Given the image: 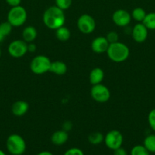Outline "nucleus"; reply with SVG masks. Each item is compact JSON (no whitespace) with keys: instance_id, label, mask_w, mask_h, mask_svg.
Here are the masks:
<instances>
[{"instance_id":"obj_1","label":"nucleus","mask_w":155,"mask_h":155,"mask_svg":"<svg viewBox=\"0 0 155 155\" xmlns=\"http://www.w3.org/2000/svg\"><path fill=\"white\" fill-rule=\"evenodd\" d=\"M43 21L47 28L56 30L64 26L65 22V11L62 10L56 5L47 8L43 15Z\"/></svg>"},{"instance_id":"obj_2","label":"nucleus","mask_w":155,"mask_h":155,"mask_svg":"<svg viewBox=\"0 0 155 155\" xmlns=\"http://www.w3.org/2000/svg\"><path fill=\"white\" fill-rule=\"evenodd\" d=\"M108 58L115 63H122L129 58L130 51L127 45L121 42H116L109 44L106 51Z\"/></svg>"},{"instance_id":"obj_3","label":"nucleus","mask_w":155,"mask_h":155,"mask_svg":"<svg viewBox=\"0 0 155 155\" xmlns=\"http://www.w3.org/2000/svg\"><path fill=\"white\" fill-rule=\"evenodd\" d=\"M25 140L18 134H12L6 139V148L12 155H22L25 152Z\"/></svg>"},{"instance_id":"obj_4","label":"nucleus","mask_w":155,"mask_h":155,"mask_svg":"<svg viewBox=\"0 0 155 155\" xmlns=\"http://www.w3.org/2000/svg\"><path fill=\"white\" fill-rule=\"evenodd\" d=\"M27 19V12L21 5L11 7L7 15V21L14 27H21Z\"/></svg>"},{"instance_id":"obj_5","label":"nucleus","mask_w":155,"mask_h":155,"mask_svg":"<svg viewBox=\"0 0 155 155\" xmlns=\"http://www.w3.org/2000/svg\"><path fill=\"white\" fill-rule=\"evenodd\" d=\"M51 61L46 55H36L32 58L30 64V69L34 74L41 75L50 71Z\"/></svg>"},{"instance_id":"obj_6","label":"nucleus","mask_w":155,"mask_h":155,"mask_svg":"<svg viewBox=\"0 0 155 155\" xmlns=\"http://www.w3.org/2000/svg\"><path fill=\"white\" fill-rule=\"evenodd\" d=\"M77 27L81 33L84 34H90L95 30L96 21L91 15L83 14L78 19Z\"/></svg>"},{"instance_id":"obj_7","label":"nucleus","mask_w":155,"mask_h":155,"mask_svg":"<svg viewBox=\"0 0 155 155\" xmlns=\"http://www.w3.org/2000/svg\"><path fill=\"white\" fill-rule=\"evenodd\" d=\"M91 98L98 103H106L111 96L110 91L102 83L94 85L91 89Z\"/></svg>"},{"instance_id":"obj_8","label":"nucleus","mask_w":155,"mask_h":155,"mask_svg":"<svg viewBox=\"0 0 155 155\" xmlns=\"http://www.w3.org/2000/svg\"><path fill=\"white\" fill-rule=\"evenodd\" d=\"M103 142L108 148L114 151L116 148L122 147L123 143V136L119 130H110L105 135Z\"/></svg>"},{"instance_id":"obj_9","label":"nucleus","mask_w":155,"mask_h":155,"mask_svg":"<svg viewBox=\"0 0 155 155\" xmlns=\"http://www.w3.org/2000/svg\"><path fill=\"white\" fill-rule=\"evenodd\" d=\"M9 55L15 58H19L25 55L27 52V43L23 39H15L11 42L8 46Z\"/></svg>"},{"instance_id":"obj_10","label":"nucleus","mask_w":155,"mask_h":155,"mask_svg":"<svg viewBox=\"0 0 155 155\" xmlns=\"http://www.w3.org/2000/svg\"><path fill=\"white\" fill-rule=\"evenodd\" d=\"M132 19L131 14L128 11L122 8L115 10L112 15V21L118 27H128L131 23Z\"/></svg>"},{"instance_id":"obj_11","label":"nucleus","mask_w":155,"mask_h":155,"mask_svg":"<svg viewBox=\"0 0 155 155\" xmlns=\"http://www.w3.org/2000/svg\"><path fill=\"white\" fill-rule=\"evenodd\" d=\"M131 34H132V37L135 42H138V43H142V42H145L147 39L148 30L142 23H138L132 29Z\"/></svg>"},{"instance_id":"obj_12","label":"nucleus","mask_w":155,"mask_h":155,"mask_svg":"<svg viewBox=\"0 0 155 155\" xmlns=\"http://www.w3.org/2000/svg\"><path fill=\"white\" fill-rule=\"evenodd\" d=\"M109 43L105 36H97L91 42V49L94 53L102 54L106 52Z\"/></svg>"},{"instance_id":"obj_13","label":"nucleus","mask_w":155,"mask_h":155,"mask_svg":"<svg viewBox=\"0 0 155 155\" xmlns=\"http://www.w3.org/2000/svg\"><path fill=\"white\" fill-rule=\"evenodd\" d=\"M12 113L16 117H22L27 114L29 110V104L25 101L19 100L12 104Z\"/></svg>"},{"instance_id":"obj_14","label":"nucleus","mask_w":155,"mask_h":155,"mask_svg":"<svg viewBox=\"0 0 155 155\" xmlns=\"http://www.w3.org/2000/svg\"><path fill=\"white\" fill-rule=\"evenodd\" d=\"M50 140H51L52 143L56 146L63 145L68 140V132L63 130H57L52 134Z\"/></svg>"},{"instance_id":"obj_15","label":"nucleus","mask_w":155,"mask_h":155,"mask_svg":"<svg viewBox=\"0 0 155 155\" xmlns=\"http://www.w3.org/2000/svg\"><path fill=\"white\" fill-rule=\"evenodd\" d=\"M67 70H68V68H67L66 64L62 61H54L51 62L50 72L53 73L56 75H64L66 74Z\"/></svg>"},{"instance_id":"obj_16","label":"nucleus","mask_w":155,"mask_h":155,"mask_svg":"<svg viewBox=\"0 0 155 155\" xmlns=\"http://www.w3.org/2000/svg\"><path fill=\"white\" fill-rule=\"evenodd\" d=\"M37 37V30L33 26L24 27L22 31V39L27 43L33 42Z\"/></svg>"},{"instance_id":"obj_17","label":"nucleus","mask_w":155,"mask_h":155,"mask_svg":"<svg viewBox=\"0 0 155 155\" xmlns=\"http://www.w3.org/2000/svg\"><path fill=\"white\" fill-rule=\"evenodd\" d=\"M104 79V72L100 68H95L91 71L89 75V81L92 86L100 84Z\"/></svg>"},{"instance_id":"obj_18","label":"nucleus","mask_w":155,"mask_h":155,"mask_svg":"<svg viewBox=\"0 0 155 155\" xmlns=\"http://www.w3.org/2000/svg\"><path fill=\"white\" fill-rule=\"evenodd\" d=\"M56 37L61 42H66L71 37V31L68 27L62 26L56 30Z\"/></svg>"},{"instance_id":"obj_19","label":"nucleus","mask_w":155,"mask_h":155,"mask_svg":"<svg viewBox=\"0 0 155 155\" xmlns=\"http://www.w3.org/2000/svg\"><path fill=\"white\" fill-rule=\"evenodd\" d=\"M88 139L91 145H97L104 141V136L100 132H93L88 136Z\"/></svg>"},{"instance_id":"obj_20","label":"nucleus","mask_w":155,"mask_h":155,"mask_svg":"<svg viewBox=\"0 0 155 155\" xmlns=\"http://www.w3.org/2000/svg\"><path fill=\"white\" fill-rule=\"evenodd\" d=\"M143 24L147 28V30H155V12H150L146 15L144 21H142Z\"/></svg>"},{"instance_id":"obj_21","label":"nucleus","mask_w":155,"mask_h":155,"mask_svg":"<svg viewBox=\"0 0 155 155\" xmlns=\"http://www.w3.org/2000/svg\"><path fill=\"white\" fill-rule=\"evenodd\" d=\"M146 13L145 10L142 8L137 7L135 8H134L132 10V13H131V16H132V18H133L135 21H138V22L141 23L143 21H144V18H145Z\"/></svg>"},{"instance_id":"obj_22","label":"nucleus","mask_w":155,"mask_h":155,"mask_svg":"<svg viewBox=\"0 0 155 155\" xmlns=\"http://www.w3.org/2000/svg\"><path fill=\"white\" fill-rule=\"evenodd\" d=\"M143 145L150 153H155V134H150L146 136Z\"/></svg>"},{"instance_id":"obj_23","label":"nucleus","mask_w":155,"mask_h":155,"mask_svg":"<svg viewBox=\"0 0 155 155\" xmlns=\"http://www.w3.org/2000/svg\"><path fill=\"white\" fill-rule=\"evenodd\" d=\"M130 155H150V152L144 145H137L132 148Z\"/></svg>"},{"instance_id":"obj_24","label":"nucleus","mask_w":155,"mask_h":155,"mask_svg":"<svg viewBox=\"0 0 155 155\" xmlns=\"http://www.w3.org/2000/svg\"><path fill=\"white\" fill-rule=\"evenodd\" d=\"M12 28H13V26L8 21L0 24V31H1V33H2V35L5 37L9 36L12 33Z\"/></svg>"},{"instance_id":"obj_25","label":"nucleus","mask_w":155,"mask_h":155,"mask_svg":"<svg viewBox=\"0 0 155 155\" xmlns=\"http://www.w3.org/2000/svg\"><path fill=\"white\" fill-rule=\"evenodd\" d=\"M55 5L61 8L62 10L65 11L71 7L72 4V0H55Z\"/></svg>"},{"instance_id":"obj_26","label":"nucleus","mask_w":155,"mask_h":155,"mask_svg":"<svg viewBox=\"0 0 155 155\" xmlns=\"http://www.w3.org/2000/svg\"><path fill=\"white\" fill-rule=\"evenodd\" d=\"M105 37L106 38V39H107V41L109 42V44L119 42V34L115 31L109 32Z\"/></svg>"},{"instance_id":"obj_27","label":"nucleus","mask_w":155,"mask_h":155,"mask_svg":"<svg viewBox=\"0 0 155 155\" xmlns=\"http://www.w3.org/2000/svg\"><path fill=\"white\" fill-rule=\"evenodd\" d=\"M147 121L151 130L155 132V108L149 112L148 116H147Z\"/></svg>"},{"instance_id":"obj_28","label":"nucleus","mask_w":155,"mask_h":155,"mask_svg":"<svg viewBox=\"0 0 155 155\" xmlns=\"http://www.w3.org/2000/svg\"><path fill=\"white\" fill-rule=\"evenodd\" d=\"M63 155H84V154L80 148H71L67 150Z\"/></svg>"},{"instance_id":"obj_29","label":"nucleus","mask_w":155,"mask_h":155,"mask_svg":"<svg viewBox=\"0 0 155 155\" xmlns=\"http://www.w3.org/2000/svg\"><path fill=\"white\" fill-rule=\"evenodd\" d=\"M113 151V155H128L126 150L125 149V148H122V147L116 148V149L114 150Z\"/></svg>"},{"instance_id":"obj_30","label":"nucleus","mask_w":155,"mask_h":155,"mask_svg":"<svg viewBox=\"0 0 155 155\" xmlns=\"http://www.w3.org/2000/svg\"><path fill=\"white\" fill-rule=\"evenodd\" d=\"M5 2L11 7H15V6L20 5L21 3V0H5Z\"/></svg>"},{"instance_id":"obj_31","label":"nucleus","mask_w":155,"mask_h":155,"mask_svg":"<svg viewBox=\"0 0 155 155\" xmlns=\"http://www.w3.org/2000/svg\"><path fill=\"white\" fill-rule=\"evenodd\" d=\"M27 50L29 52H34L36 50V45L33 42H30L27 43Z\"/></svg>"},{"instance_id":"obj_32","label":"nucleus","mask_w":155,"mask_h":155,"mask_svg":"<svg viewBox=\"0 0 155 155\" xmlns=\"http://www.w3.org/2000/svg\"><path fill=\"white\" fill-rule=\"evenodd\" d=\"M71 127H72V124H71L70 122L64 123V124H63V130H65V131L68 132V130H71Z\"/></svg>"},{"instance_id":"obj_33","label":"nucleus","mask_w":155,"mask_h":155,"mask_svg":"<svg viewBox=\"0 0 155 155\" xmlns=\"http://www.w3.org/2000/svg\"><path fill=\"white\" fill-rule=\"evenodd\" d=\"M36 155H53V154H52L50 151H41V152L38 153Z\"/></svg>"},{"instance_id":"obj_34","label":"nucleus","mask_w":155,"mask_h":155,"mask_svg":"<svg viewBox=\"0 0 155 155\" xmlns=\"http://www.w3.org/2000/svg\"><path fill=\"white\" fill-rule=\"evenodd\" d=\"M5 38V36H3L2 33H1V31H0V42H2L3 39H4Z\"/></svg>"},{"instance_id":"obj_35","label":"nucleus","mask_w":155,"mask_h":155,"mask_svg":"<svg viewBox=\"0 0 155 155\" xmlns=\"http://www.w3.org/2000/svg\"><path fill=\"white\" fill-rule=\"evenodd\" d=\"M0 155H6V154H5V153L4 152V151H2V150L0 149Z\"/></svg>"},{"instance_id":"obj_36","label":"nucleus","mask_w":155,"mask_h":155,"mask_svg":"<svg viewBox=\"0 0 155 155\" xmlns=\"http://www.w3.org/2000/svg\"><path fill=\"white\" fill-rule=\"evenodd\" d=\"M1 55H2V51H1V48H0V58H1Z\"/></svg>"}]
</instances>
